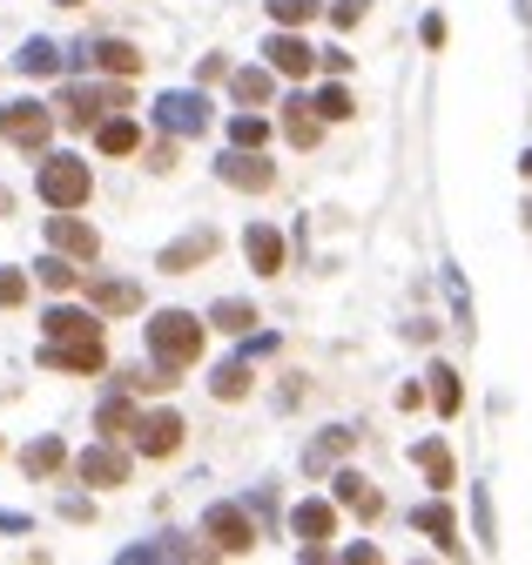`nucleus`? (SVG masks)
<instances>
[{
  "label": "nucleus",
  "mask_w": 532,
  "mask_h": 565,
  "mask_svg": "<svg viewBox=\"0 0 532 565\" xmlns=\"http://www.w3.org/2000/svg\"><path fill=\"white\" fill-rule=\"evenodd\" d=\"M203 323L196 310H156L148 316V350H156V363H169V371H189V363L203 357Z\"/></svg>",
  "instance_id": "obj_1"
},
{
  "label": "nucleus",
  "mask_w": 532,
  "mask_h": 565,
  "mask_svg": "<svg viewBox=\"0 0 532 565\" xmlns=\"http://www.w3.org/2000/svg\"><path fill=\"white\" fill-rule=\"evenodd\" d=\"M34 189H41L48 209H82V202L95 195V176L82 155H41V176H34Z\"/></svg>",
  "instance_id": "obj_2"
},
{
  "label": "nucleus",
  "mask_w": 532,
  "mask_h": 565,
  "mask_svg": "<svg viewBox=\"0 0 532 565\" xmlns=\"http://www.w3.org/2000/svg\"><path fill=\"white\" fill-rule=\"evenodd\" d=\"M108 108H135L129 81H108V88H68L61 95V129H101Z\"/></svg>",
  "instance_id": "obj_3"
},
{
  "label": "nucleus",
  "mask_w": 532,
  "mask_h": 565,
  "mask_svg": "<svg viewBox=\"0 0 532 565\" xmlns=\"http://www.w3.org/2000/svg\"><path fill=\"white\" fill-rule=\"evenodd\" d=\"M203 539H209V552H222V558H243V552H256V525H250L243 505H209V512H203Z\"/></svg>",
  "instance_id": "obj_4"
},
{
  "label": "nucleus",
  "mask_w": 532,
  "mask_h": 565,
  "mask_svg": "<svg viewBox=\"0 0 532 565\" xmlns=\"http://www.w3.org/2000/svg\"><path fill=\"white\" fill-rule=\"evenodd\" d=\"M61 129V115H48L41 101H0V135H8L14 148H48V135Z\"/></svg>",
  "instance_id": "obj_5"
},
{
  "label": "nucleus",
  "mask_w": 532,
  "mask_h": 565,
  "mask_svg": "<svg viewBox=\"0 0 532 565\" xmlns=\"http://www.w3.org/2000/svg\"><path fill=\"white\" fill-rule=\"evenodd\" d=\"M148 115H156L162 135H203V129H209V101H203V88H176V95H162Z\"/></svg>",
  "instance_id": "obj_6"
},
{
  "label": "nucleus",
  "mask_w": 532,
  "mask_h": 565,
  "mask_svg": "<svg viewBox=\"0 0 532 565\" xmlns=\"http://www.w3.org/2000/svg\"><path fill=\"white\" fill-rule=\"evenodd\" d=\"M182 431H189V424H182L176 411H142L135 431H129V444H135L142 458H176V452H182Z\"/></svg>",
  "instance_id": "obj_7"
},
{
  "label": "nucleus",
  "mask_w": 532,
  "mask_h": 565,
  "mask_svg": "<svg viewBox=\"0 0 532 565\" xmlns=\"http://www.w3.org/2000/svg\"><path fill=\"white\" fill-rule=\"evenodd\" d=\"M41 363H48V371H74V377H95L101 363H108V350H101V337H48Z\"/></svg>",
  "instance_id": "obj_8"
},
{
  "label": "nucleus",
  "mask_w": 532,
  "mask_h": 565,
  "mask_svg": "<svg viewBox=\"0 0 532 565\" xmlns=\"http://www.w3.org/2000/svg\"><path fill=\"white\" fill-rule=\"evenodd\" d=\"M216 176L230 182V189L263 195V189H277V161H263L256 148H230V155H216Z\"/></svg>",
  "instance_id": "obj_9"
},
{
  "label": "nucleus",
  "mask_w": 532,
  "mask_h": 565,
  "mask_svg": "<svg viewBox=\"0 0 532 565\" xmlns=\"http://www.w3.org/2000/svg\"><path fill=\"white\" fill-rule=\"evenodd\" d=\"M263 61H270L277 74H297V81L311 74V68H324V55H317V48H311V40H303L297 27H277L270 40H263Z\"/></svg>",
  "instance_id": "obj_10"
},
{
  "label": "nucleus",
  "mask_w": 532,
  "mask_h": 565,
  "mask_svg": "<svg viewBox=\"0 0 532 565\" xmlns=\"http://www.w3.org/2000/svg\"><path fill=\"white\" fill-rule=\"evenodd\" d=\"M216 250H222V236H216V229H189V236H176L169 250L156 256V269H162V276H189V269H203Z\"/></svg>",
  "instance_id": "obj_11"
},
{
  "label": "nucleus",
  "mask_w": 532,
  "mask_h": 565,
  "mask_svg": "<svg viewBox=\"0 0 532 565\" xmlns=\"http://www.w3.org/2000/svg\"><path fill=\"white\" fill-rule=\"evenodd\" d=\"M351 444H358V431L351 424H330V431H317L311 444H303V478H324V471H337L351 458Z\"/></svg>",
  "instance_id": "obj_12"
},
{
  "label": "nucleus",
  "mask_w": 532,
  "mask_h": 565,
  "mask_svg": "<svg viewBox=\"0 0 532 565\" xmlns=\"http://www.w3.org/2000/svg\"><path fill=\"white\" fill-rule=\"evenodd\" d=\"M330 498L344 505V512H358L364 525H377V518H385V492H377V484H371L364 471H337V478H330Z\"/></svg>",
  "instance_id": "obj_13"
},
{
  "label": "nucleus",
  "mask_w": 532,
  "mask_h": 565,
  "mask_svg": "<svg viewBox=\"0 0 532 565\" xmlns=\"http://www.w3.org/2000/svg\"><path fill=\"white\" fill-rule=\"evenodd\" d=\"M48 242H55V250H68L74 263H95V256H101V236L74 216V209H55V216H48Z\"/></svg>",
  "instance_id": "obj_14"
},
{
  "label": "nucleus",
  "mask_w": 532,
  "mask_h": 565,
  "mask_svg": "<svg viewBox=\"0 0 532 565\" xmlns=\"http://www.w3.org/2000/svg\"><path fill=\"white\" fill-rule=\"evenodd\" d=\"M74 471H82V484H129V452H116V437H101V444H88L82 458H74Z\"/></svg>",
  "instance_id": "obj_15"
},
{
  "label": "nucleus",
  "mask_w": 532,
  "mask_h": 565,
  "mask_svg": "<svg viewBox=\"0 0 532 565\" xmlns=\"http://www.w3.org/2000/svg\"><path fill=\"white\" fill-rule=\"evenodd\" d=\"M82 297H88L101 316H129V310H142V282H129V276H88Z\"/></svg>",
  "instance_id": "obj_16"
},
{
  "label": "nucleus",
  "mask_w": 532,
  "mask_h": 565,
  "mask_svg": "<svg viewBox=\"0 0 532 565\" xmlns=\"http://www.w3.org/2000/svg\"><path fill=\"white\" fill-rule=\"evenodd\" d=\"M411 525L425 532L445 558H459V518H451V505L445 498H425V505H411Z\"/></svg>",
  "instance_id": "obj_17"
},
{
  "label": "nucleus",
  "mask_w": 532,
  "mask_h": 565,
  "mask_svg": "<svg viewBox=\"0 0 532 565\" xmlns=\"http://www.w3.org/2000/svg\"><path fill=\"white\" fill-rule=\"evenodd\" d=\"M411 465L432 478V492H451V484H459V465H451V444L445 437H418L411 444Z\"/></svg>",
  "instance_id": "obj_18"
},
{
  "label": "nucleus",
  "mask_w": 532,
  "mask_h": 565,
  "mask_svg": "<svg viewBox=\"0 0 532 565\" xmlns=\"http://www.w3.org/2000/svg\"><path fill=\"white\" fill-rule=\"evenodd\" d=\"M243 256H250L256 276H283V236L263 229V223H250V229H243Z\"/></svg>",
  "instance_id": "obj_19"
},
{
  "label": "nucleus",
  "mask_w": 532,
  "mask_h": 565,
  "mask_svg": "<svg viewBox=\"0 0 532 565\" xmlns=\"http://www.w3.org/2000/svg\"><path fill=\"white\" fill-rule=\"evenodd\" d=\"M290 532H297L303 545H324V539L337 532V505H324V498H303V505L290 512Z\"/></svg>",
  "instance_id": "obj_20"
},
{
  "label": "nucleus",
  "mask_w": 532,
  "mask_h": 565,
  "mask_svg": "<svg viewBox=\"0 0 532 565\" xmlns=\"http://www.w3.org/2000/svg\"><path fill=\"white\" fill-rule=\"evenodd\" d=\"M283 135H290L297 148H317V135H324V115H317L311 101H303V95H290V101H283Z\"/></svg>",
  "instance_id": "obj_21"
},
{
  "label": "nucleus",
  "mask_w": 532,
  "mask_h": 565,
  "mask_svg": "<svg viewBox=\"0 0 532 565\" xmlns=\"http://www.w3.org/2000/svg\"><path fill=\"white\" fill-rule=\"evenodd\" d=\"M95 316H101L95 303H88V310H74V303H55V310L41 316V337H95Z\"/></svg>",
  "instance_id": "obj_22"
},
{
  "label": "nucleus",
  "mask_w": 532,
  "mask_h": 565,
  "mask_svg": "<svg viewBox=\"0 0 532 565\" xmlns=\"http://www.w3.org/2000/svg\"><path fill=\"white\" fill-rule=\"evenodd\" d=\"M129 397H135L129 384H122L116 397H101V411H95V431H101V437H129V431H135V418H142V411H135Z\"/></svg>",
  "instance_id": "obj_23"
},
{
  "label": "nucleus",
  "mask_w": 532,
  "mask_h": 565,
  "mask_svg": "<svg viewBox=\"0 0 532 565\" xmlns=\"http://www.w3.org/2000/svg\"><path fill=\"white\" fill-rule=\"evenodd\" d=\"M230 95H237L243 108H263V101L277 95V68H237V74H230Z\"/></svg>",
  "instance_id": "obj_24"
},
{
  "label": "nucleus",
  "mask_w": 532,
  "mask_h": 565,
  "mask_svg": "<svg viewBox=\"0 0 532 565\" xmlns=\"http://www.w3.org/2000/svg\"><path fill=\"white\" fill-rule=\"evenodd\" d=\"M34 282H41V290H55V297H68V290H82V269H74L68 250H55V256L34 263Z\"/></svg>",
  "instance_id": "obj_25"
},
{
  "label": "nucleus",
  "mask_w": 532,
  "mask_h": 565,
  "mask_svg": "<svg viewBox=\"0 0 532 565\" xmlns=\"http://www.w3.org/2000/svg\"><path fill=\"white\" fill-rule=\"evenodd\" d=\"M61 465H68V444H61V437H34L27 452H21V471H27V478H55Z\"/></svg>",
  "instance_id": "obj_26"
},
{
  "label": "nucleus",
  "mask_w": 532,
  "mask_h": 565,
  "mask_svg": "<svg viewBox=\"0 0 532 565\" xmlns=\"http://www.w3.org/2000/svg\"><path fill=\"white\" fill-rule=\"evenodd\" d=\"M14 68H21L27 81H48V74H61V48H55V40H41V34H34L27 48L14 55Z\"/></svg>",
  "instance_id": "obj_27"
},
{
  "label": "nucleus",
  "mask_w": 532,
  "mask_h": 565,
  "mask_svg": "<svg viewBox=\"0 0 532 565\" xmlns=\"http://www.w3.org/2000/svg\"><path fill=\"white\" fill-rule=\"evenodd\" d=\"M88 61L108 68V74H142V48H135V40H95Z\"/></svg>",
  "instance_id": "obj_28"
},
{
  "label": "nucleus",
  "mask_w": 532,
  "mask_h": 565,
  "mask_svg": "<svg viewBox=\"0 0 532 565\" xmlns=\"http://www.w3.org/2000/svg\"><path fill=\"white\" fill-rule=\"evenodd\" d=\"M250 357H230V363H216V377H209V390L222 397V404H237V397H250Z\"/></svg>",
  "instance_id": "obj_29"
},
{
  "label": "nucleus",
  "mask_w": 532,
  "mask_h": 565,
  "mask_svg": "<svg viewBox=\"0 0 532 565\" xmlns=\"http://www.w3.org/2000/svg\"><path fill=\"white\" fill-rule=\"evenodd\" d=\"M95 148L101 155H135L142 148V129H135L129 115H116V121H101V129H95Z\"/></svg>",
  "instance_id": "obj_30"
},
{
  "label": "nucleus",
  "mask_w": 532,
  "mask_h": 565,
  "mask_svg": "<svg viewBox=\"0 0 532 565\" xmlns=\"http://www.w3.org/2000/svg\"><path fill=\"white\" fill-rule=\"evenodd\" d=\"M209 323H216V330H230V337H250V323H263V316L243 297H222V303H209Z\"/></svg>",
  "instance_id": "obj_31"
},
{
  "label": "nucleus",
  "mask_w": 532,
  "mask_h": 565,
  "mask_svg": "<svg viewBox=\"0 0 532 565\" xmlns=\"http://www.w3.org/2000/svg\"><path fill=\"white\" fill-rule=\"evenodd\" d=\"M432 404H438V418H459V404H466V384L451 363H432Z\"/></svg>",
  "instance_id": "obj_32"
},
{
  "label": "nucleus",
  "mask_w": 532,
  "mask_h": 565,
  "mask_svg": "<svg viewBox=\"0 0 532 565\" xmlns=\"http://www.w3.org/2000/svg\"><path fill=\"white\" fill-rule=\"evenodd\" d=\"M263 8H270L277 27H311V21L324 14V0H263Z\"/></svg>",
  "instance_id": "obj_33"
},
{
  "label": "nucleus",
  "mask_w": 532,
  "mask_h": 565,
  "mask_svg": "<svg viewBox=\"0 0 532 565\" xmlns=\"http://www.w3.org/2000/svg\"><path fill=\"white\" fill-rule=\"evenodd\" d=\"M311 108H317L324 121H351V115H358L351 88H337V81H330V88H317V95H311Z\"/></svg>",
  "instance_id": "obj_34"
},
{
  "label": "nucleus",
  "mask_w": 532,
  "mask_h": 565,
  "mask_svg": "<svg viewBox=\"0 0 532 565\" xmlns=\"http://www.w3.org/2000/svg\"><path fill=\"white\" fill-rule=\"evenodd\" d=\"M230 142H237V148H263V142H270V121L250 115V108H243V115H230Z\"/></svg>",
  "instance_id": "obj_35"
},
{
  "label": "nucleus",
  "mask_w": 532,
  "mask_h": 565,
  "mask_svg": "<svg viewBox=\"0 0 532 565\" xmlns=\"http://www.w3.org/2000/svg\"><path fill=\"white\" fill-rule=\"evenodd\" d=\"M472 518H479V539H485V552H492V545H499V525H492V492H485V484L472 492Z\"/></svg>",
  "instance_id": "obj_36"
},
{
  "label": "nucleus",
  "mask_w": 532,
  "mask_h": 565,
  "mask_svg": "<svg viewBox=\"0 0 532 565\" xmlns=\"http://www.w3.org/2000/svg\"><path fill=\"white\" fill-rule=\"evenodd\" d=\"M27 303V269H0V310H21Z\"/></svg>",
  "instance_id": "obj_37"
},
{
  "label": "nucleus",
  "mask_w": 532,
  "mask_h": 565,
  "mask_svg": "<svg viewBox=\"0 0 532 565\" xmlns=\"http://www.w3.org/2000/svg\"><path fill=\"white\" fill-rule=\"evenodd\" d=\"M324 14H330V27H358V21L371 14V0H330Z\"/></svg>",
  "instance_id": "obj_38"
},
{
  "label": "nucleus",
  "mask_w": 532,
  "mask_h": 565,
  "mask_svg": "<svg viewBox=\"0 0 532 565\" xmlns=\"http://www.w3.org/2000/svg\"><path fill=\"white\" fill-rule=\"evenodd\" d=\"M148 169L169 176V169H176V142H156V148H148Z\"/></svg>",
  "instance_id": "obj_39"
},
{
  "label": "nucleus",
  "mask_w": 532,
  "mask_h": 565,
  "mask_svg": "<svg viewBox=\"0 0 532 565\" xmlns=\"http://www.w3.org/2000/svg\"><path fill=\"white\" fill-rule=\"evenodd\" d=\"M418 40H425V48H445V14H425V27H418Z\"/></svg>",
  "instance_id": "obj_40"
},
{
  "label": "nucleus",
  "mask_w": 532,
  "mask_h": 565,
  "mask_svg": "<svg viewBox=\"0 0 532 565\" xmlns=\"http://www.w3.org/2000/svg\"><path fill=\"white\" fill-rule=\"evenodd\" d=\"M61 518H68V525H88L95 505H88V498H61Z\"/></svg>",
  "instance_id": "obj_41"
},
{
  "label": "nucleus",
  "mask_w": 532,
  "mask_h": 565,
  "mask_svg": "<svg viewBox=\"0 0 532 565\" xmlns=\"http://www.w3.org/2000/svg\"><path fill=\"white\" fill-rule=\"evenodd\" d=\"M0 532H27V518L21 512H0Z\"/></svg>",
  "instance_id": "obj_42"
},
{
  "label": "nucleus",
  "mask_w": 532,
  "mask_h": 565,
  "mask_svg": "<svg viewBox=\"0 0 532 565\" xmlns=\"http://www.w3.org/2000/svg\"><path fill=\"white\" fill-rule=\"evenodd\" d=\"M519 169H525V176H532V148H525V155H519Z\"/></svg>",
  "instance_id": "obj_43"
},
{
  "label": "nucleus",
  "mask_w": 532,
  "mask_h": 565,
  "mask_svg": "<svg viewBox=\"0 0 532 565\" xmlns=\"http://www.w3.org/2000/svg\"><path fill=\"white\" fill-rule=\"evenodd\" d=\"M55 8H88V0H55Z\"/></svg>",
  "instance_id": "obj_44"
}]
</instances>
